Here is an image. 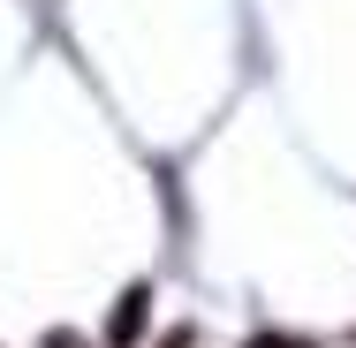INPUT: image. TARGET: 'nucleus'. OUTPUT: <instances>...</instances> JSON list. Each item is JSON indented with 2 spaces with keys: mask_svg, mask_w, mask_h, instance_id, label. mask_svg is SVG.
<instances>
[{
  "mask_svg": "<svg viewBox=\"0 0 356 348\" xmlns=\"http://www.w3.org/2000/svg\"><path fill=\"white\" fill-rule=\"evenodd\" d=\"M137 318H144V288H129V295H122V318H114V341H129Z\"/></svg>",
  "mask_w": 356,
  "mask_h": 348,
  "instance_id": "f257e3e1",
  "label": "nucleus"
},
{
  "mask_svg": "<svg viewBox=\"0 0 356 348\" xmlns=\"http://www.w3.org/2000/svg\"><path fill=\"white\" fill-rule=\"evenodd\" d=\"M250 348H311V341H288V333H258Z\"/></svg>",
  "mask_w": 356,
  "mask_h": 348,
  "instance_id": "f03ea898",
  "label": "nucleus"
}]
</instances>
